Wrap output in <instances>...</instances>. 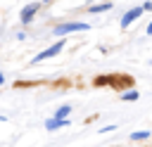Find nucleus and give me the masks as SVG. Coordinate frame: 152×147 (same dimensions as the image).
Instances as JSON below:
<instances>
[{
    "instance_id": "nucleus-1",
    "label": "nucleus",
    "mask_w": 152,
    "mask_h": 147,
    "mask_svg": "<svg viewBox=\"0 0 152 147\" xmlns=\"http://www.w3.org/2000/svg\"><path fill=\"white\" fill-rule=\"evenodd\" d=\"M83 31H90V24H88V21H76V19H71V21H59V24H55V26L50 28V33H52L55 38H66L69 33H83Z\"/></svg>"
},
{
    "instance_id": "nucleus-2",
    "label": "nucleus",
    "mask_w": 152,
    "mask_h": 147,
    "mask_svg": "<svg viewBox=\"0 0 152 147\" xmlns=\"http://www.w3.org/2000/svg\"><path fill=\"white\" fill-rule=\"evenodd\" d=\"M64 47H66V38H57L52 45H48V47H45V50H40L38 55H33L28 64L33 66V64H40V62H45V59H52V57H57Z\"/></svg>"
},
{
    "instance_id": "nucleus-3",
    "label": "nucleus",
    "mask_w": 152,
    "mask_h": 147,
    "mask_svg": "<svg viewBox=\"0 0 152 147\" xmlns=\"http://www.w3.org/2000/svg\"><path fill=\"white\" fill-rule=\"evenodd\" d=\"M40 0H36V2H28V5H24L21 7V12H19V21H21V26H28L33 19H36V14L40 12Z\"/></svg>"
},
{
    "instance_id": "nucleus-4",
    "label": "nucleus",
    "mask_w": 152,
    "mask_h": 147,
    "mask_svg": "<svg viewBox=\"0 0 152 147\" xmlns=\"http://www.w3.org/2000/svg\"><path fill=\"white\" fill-rule=\"evenodd\" d=\"M140 17H142V7H140V5H138V7H131V9H126V12L121 14V19H119V26L126 31V28H131V26H133V24H135Z\"/></svg>"
},
{
    "instance_id": "nucleus-5",
    "label": "nucleus",
    "mask_w": 152,
    "mask_h": 147,
    "mask_svg": "<svg viewBox=\"0 0 152 147\" xmlns=\"http://www.w3.org/2000/svg\"><path fill=\"white\" fill-rule=\"evenodd\" d=\"M69 119H55V116H48L45 119V130L55 133V130H62V128H69Z\"/></svg>"
},
{
    "instance_id": "nucleus-6",
    "label": "nucleus",
    "mask_w": 152,
    "mask_h": 147,
    "mask_svg": "<svg viewBox=\"0 0 152 147\" xmlns=\"http://www.w3.org/2000/svg\"><path fill=\"white\" fill-rule=\"evenodd\" d=\"M112 7H114V0H104V2H93V5H88L86 12H88V14H104V12H109Z\"/></svg>"
},
{
    "instance_id": "nucleus-7",
    "label": "nucleus",
    "mask_w": 152,
    "mask_h": 147,
    "mask_svg": "<svg viewBox=\"0 0 152 147\" xmlns=\"http://www.w3.org/2000/svg\"><path fill=\"white\" fill-rule=\"evenodd\" d=\"M150 138H152V130H133V133L128 135L131 142H145V140H150Z\"/></svg>"
},
{
    "instance_id": "nucleus-8",
    "label": "nucleus",
    "mask_w": 152,
    "mask_h": 147,
    "mask_svg": "<svg viewBox=\"0 0 152 147\" xmlns=\"http://www.w3.org/2000/svg\"><path fill=\"white\" fill-rule=\"evenodd\" d=\"M124 102H138L140 100V92L135 90V88H128V90H121V95H119Z\"/></svg>"
},
{
    "instance_id": "nucleus-9",
    "label": "nucleus",
    "mask_w": 152,
    "mask_h": 147,
    "mask_svg": "<svg viewBox=\"0 0 152 147\" xmlns=\"http://www.w3.org/2000/svg\"><path fill=\"white\" fill-rule=\"evenodd\" d=\"M71 109H74L71 104H59V107H57V109L52 111V116H55V119H69Z\"/></svg>"
},
{
    "instance_id": "nucleus-10",
    "label": "nucleus",
    "mask_w": 152,
    "mask_h": 147,
    "mask_svg": "<svg viewBox=\"0 0 152 147\" xmlns=\"http://www.w3.org/2000/svg\"><path fill=\"white\" fill-rule=\"evenodd\" d=\"M112 130H116V126H114V123H107V126H102V128H100V133H112Z\"/></svg>"
},
{
    "instance_id": "nucleus-11",
    "label": "nucleus",
    "mask_w": 152,
    "mask_h": 147,
    "mask_svg": "<svg viewBox=\"0 0 152 147\" xmlns=\"http://www.w3.org/2000/svg\"><path fill=\"white\" fill-rule=\"evenodd\" d=\"M140 7H142V12H152V0H145Z\"/></svg>"
},
{
    "instance_id": "nucleus-12",
    "label": "nucleus",
    "mask_w": 152,
    "mask_h": 147,
    "mask_svg": "<svg viewBox=\"0 0 152 147\" xmlns=\"http://www.w3.org/2000/svg\"><path fill=\"white\" fill-rule=\"evenodd\" d=\"M26 38H28L26 31H19V33H17V40H26Z\"/></svg>"
},
{
    "instance_id": "nucleus-13",
    "label": "nucleus",
    "mask_w": 152,
    "mask_h": 147,
    "mask_svg": "<svg viewBox=\"0 0 152 147\" xmlns=\"http://www.w3.org/2000/svg\"><path fill=\"white\" fill-rule=\"evenodd\" d=\"M145 36H152V21H150V24L145 26Z\"/></svg>"
},
{
    "instance_id": "nucleus-14",
    "label": "nucleus",
    "mask_w": 152,
    "mask_h": 147,
    "mask_svg": "<svg viewBox=\"0 0 152 147\" xmlns=\"http://www.w3.org/2000/svg\"><path fill=\"white\" fill-rule=\"evenodd\" d=\"M5 83H7V76H5V74H2V71H0V88H2V85H5Z\"/></svg>"
},
{
    "instance_id": "nucleus-15",
    "label": "nucleus",
    "mask_w": 152,
    "mask_h": 147,
    "mask_svg": "<svg viewBox=\"0 0 152 147\" xmlns=\"http://www.w3.org/2000/svg\"><path fill=\"white\" fill-rule=\"evenodd\" d=\"M5 121H7V116H5V114H0V123H5Z\"/></svg>"
},
{
    "instance_id": "nucleus-16",
    "label": "nucleus",
    "mask_w": 152,
    "mask_h": 147,
    "mask_svg": "<svg viewBox=\"0 0 152 147\" xmlns=\"http://www.w3.org/2000/svg\"><path fill=\"white\" fill-rule=\"evenodd\" d=\"M50 2H52V0H40V5H50Z\"/></svg>"
},
{
    "instance_id": "nucleus-17",
    "label": "nucleus",
    "mask_w": 152,
    "mask_h": 147,
    "mask_svg": "<svg viewBox=\"0 0 152 147\" xmlns=\"http://www.w3.org/2000/svg\"><path fill=\"white\" fill-rule=\"evenodd\" d=\"M142 147H147V145H142Z\"/></svg>"
}]
</instances>
